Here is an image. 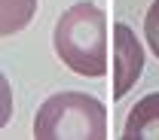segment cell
Here are the masks:
<instances>
[{
	"instance_id": "obj_1",
	"label": "cell",
	"mask_w": 159,
	"mask_h": 140,
	"mask_svg": "<svg viewBox=\"0 0 159 140\" xmlns=\"http://www.w3.org/2000/svg\"><path fill=\"white\" fill-rule=\"evenodd\" d=\"M52 46L64 67L80 76H104L107 73V21L104 9L80 0L67 12H61L52 31Z\"/></svg>"
},
{
	"instance_id": "obj_2",
	"label": "cell",
	"mask_w": 159,
	"mask_h": 140,
	"mask_svg": "<svg viewBox=\"0 0 159 140\" xmlns=\"http://www.w3.org/2000/svg\"><path fill=\"white\" fill-rule=\"evenodd\" d=\"M37 140H104L107 113L104 104L83 91H58L40 104L34 116Z\"/></svg>"
},
{
	"instance_id": "obj_3",
	"label": "cell",
	"mask_w": 159,
	"mask_h": 140,
	"mask_svg": "<svg viewBox=\"0 0 159 140\" xmlns=\"http://www.w3.org/2000/svg\"><path fill=\"white\" fill-rule=\"evenodd\" d=\"M113 52H116V64H113V98H125L132 91V85L141 79L144 73V46L138 43L135 31L129 24H113Z\"/></svg>"
},
{
	"instance_id": "obj_4",
	"label": "cell",
	"mask_w": 159,
	"mask_h": 140,
	"mask_svg": "<svg viewBox=\"0 0 159 140\" xmlns=\"http://www.w3.org/2000/svg\"><path fill=\"white\" fill-rule=\"evenodd\" d=\"M122 137L125 140H159V91L141 98L122 125Z\"/></svg>"
},
{
	"instance_id": "obj_5",
	"label": "cell",
	"mask_w": 159,
	"mask_h": 140,
	"mask_svg": "<svg viewBox=\"0 0 159 140\" xmlns=\"http://www.w3.org/2000/svg\"><path fill=\"white\" fill-rule=\"evenodd\" d=\"M37 15V0H0V37L25 31Z\"/></svg>"
},
{
	"instance_id": "obj_6",
	"label": "cell",
	"mask_w": 159,
	"mask_h": 140,
	"mask_svg": "<svg viewBox=\"0 0 159 140\" xmlns=\"http://www.w3.org/2000/svg\"><path fill=\"white\" fill-rule=\"evenodd\" d=\"M144 37L150 43L153 55L159 58V0L150 3V9H147V15H144Z\"/></svg>"
},
{
	"instance_id": "obj_7",
	"label": "cell",
	"mask_w": 159,
	"mask_h": 140,
	"mask_svg": "<svg viewBox=\"0 0 159 140\" xmlns=\"http://www.w3.org/2000/svg\"><path fill=\"white\" fill-rule=\"evenodd\" d=\"M9 119H12V85L6 82L3 70H0V131L6 128Z\"/></svg>"
}]
</instances>
